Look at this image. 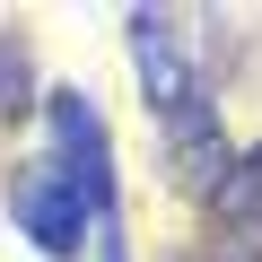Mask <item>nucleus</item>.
<instances>
[{
    "instance_id": "20e7f679",
    "label": "nucleus",
    "mask_w": 262,
    "mask_h": 262,
    "mask_svg": "<svg viewBox=\"0 0 262 262\" xmlns=\"http://www.w3.org/2000/svg\"><path fill=\"white\" fill-rule=\"evenodd\" d=\"M166 158H175V175H184L192 192H219V175L236 166V149H227V131H219V105H210V96L184 105V114H166Z\"/></svg>"
},
{
    "instance_id": "f257e3e1",
    "label": "nucleus",
    "mask_w": 262,
    "mask_h": 262,
    "mask_svg": "<svg viewBox=\"0 0 262 262\" xmlns=\"http://www.w3.org/2000/svg\"><path fill=\"white\" fill-rule=\"evenodd\" d=\"M9 219L35 236V253H44V262H79V245H88V227H96V219H88V201H79V184H70L53 158H35V166L9 184Z\"/></svg>"
},
{
    "instance_id": "7ed1b4c3",
    "label": "nucleus",
    "mask_w": 262,
    "mask_h": 262,
    "mask_svg": "<svg viewBox=\"0 0 262 262\" xmlns=\"http://www.w3.org/2000/svg\"><path fill=\"white\" fill-rule=\"evenodd\" d=\"M131 61H140V88H149V105H158V122L166 114H184V105H201V79H192V61H184V44H175V18H131Z\"/></svg>"
},
{
    "instance_id": "39448f33",
    "label": "nucleus",
    "mask_w": 262,
    "mask_h": 262,
    "mask_svg": "<svg viewBox=\"0 0 262 262\" xmlns=\"http://www.w3.org/2000/svg\"><path fill=\"white\" fill-rule=\"evenodd\" d=\"M27 114V35H0V122Z\"/></svg>"
},
{
    "instance_id": "f03ea898",
    "label": "nucleus",
    "mask_w": 262,
    "mask_h": 262,
    "mask_svg": "<svg viewBox=\"0 0 262 262\" xmlns=\"http://www.w3.org/2000/svg\"><path fill=\"white\" fill-rule=\"evenodd\" d=\"M210 262H262V149H245L210 192Z\"/></svg>"
}]
</instances>
